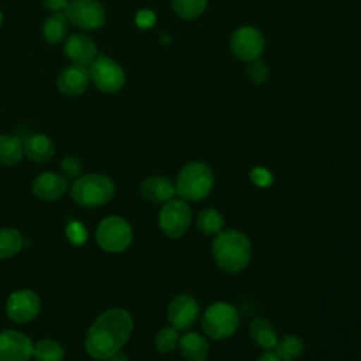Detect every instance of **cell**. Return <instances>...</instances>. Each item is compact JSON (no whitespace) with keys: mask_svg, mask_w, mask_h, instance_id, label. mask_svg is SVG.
Masks as SVG:
<instances>
[{"mask_svg":"<svg viewBox=\"0 0 361 361\" xmlns=\"http://www.w3.org/2000/svg\"><path fill=\"white\" fill-rule=\"evenodd\" d=\"M133 331V319L124 309H109L103 312L89 327L85 348L97 358L106 360L120 353Z\"/></svg>","mask_w":361,"mask_h":361,"instance_id":"cell-1","label":"cell"},{"mask_svg":"<svg viewBox=\"0 0 361 361\" xmlns=\"http://www.w3.org/2000/svg\"><path fill=\"white\" fill-rule=\"evenodd\" d=\"M216 264L226 272L243 271L251 258V244L247 235L237 230L221 231L213 241Z\"/></svg>","mask_w":361,"mask_h":361,"instance_id":"cell-2","label":"cell"},{"mask_svg":"<svg viewBox=\"0 0 361 361\" xmlns=\"http://www.w3.org/2000/svg\"><path fill=\"white\" fill-rule=\"evenodd\" d=\"M212 168L203 161L188 162L179 172L175 188L182 200H203L213 188Z\"/></svg>","mask_w":361,"mask_h":361,"instance_id":"cell-3","label":"cell"},{"mask_svg":"<svg viewBox=\"0 0 361 361\" xmlns=\"http://www.w3.org/2000/svg\"><path fill=\"white\" fill-rule=\"evenodd\" d=\"M114 195V183L102 173H87L75 179L71 196L75 203L83 207H99L110 202Z\"/></svg>","mask_w":361,"mask_h":361,"instance_id":"cell-4","label":"cell"},{"mask_svg":"<svg viewBox=\"0 0 361 361\" xmlns=\"http://www.w3.org/2000/svg\"><path fill=\"white\" fill-rule=\"evenodd\" d=\"M238 322L240 317L235 307L228 303L219 302L209 306L204 312L202 319V329L209 337L214 340H223L235 333Z\"/></svg>","mask_w":361,"mask_h":361,"instance_id":"cell-5","label":"cell"},{"mask_svg":"<svg viewBox=\"0 0 361 361\" xmlns=\"http://www.w3.org/2000/svg\"><path fill=\"white\" fill-rule=\"evenodd\" d=\"M90 82L103 93H116L126 83L124 69L111 58L99 54L89 66Z\"/></svg>","mask_w":361,"mask_h":361,"instance_id":"cell-6","label":"cell"},{"mask_svg":"<svg viewBox=\"0 0 361 361\" xmlns=\"http://www.w3.org/2000/svg\"><path fill=\"white\" fill-rule=\"evenodd\" d=\"M133 238L130 224L118 216H109L103 219L96 230L97 244L109 252L124 251Z\"/></svg>","mask_w":361,"mask_h":361,"instance_id":"cell-7","label":"cell"},{"mask_svg":"<svg viewBox=\"0 0 361 361\" xmlns=\"http://www.w3.org/2000/svg\"><path fill=\"white\" fill-rule=\"evenodd\" d=\"M63 13L82 31L97 30L106 23L104 7L97 0H71Z\"/></svg>","mask_w":361,"mask_h":361,"instance_id":"cell-8","label":"cell"},{"mask_svg":"<svg viewBox=\"0 0 361 361\" xmlns=\"http://www.w3.org/2000/svg\"><path fill=\"white\" fill-rule=\"evenodd\" d=\"M192 220V212L186 200L171 199L159 212L158 223L162 233L168 237L176 238L185 234Z\"/></svg>","mask_w":361,"mask_h":361,"instance_id":"cell-9","label":"cell"},{"mask_svg":"<svg viewBox=\"0 0 361 361\" xmlns=\"http://www.w3.org/2000/svg\"><path fill=\"white\" fill-rule=\"evenodd\" d=\"M230 49L238 61L251 62L258 59L265 49L264 35L254 27H240L230 38Z\"/></svg>","mask_w":361,"mask_h":361,"instance_id":"cell-10","label":"cell"},{"mask_svg":"<svg viewBox=\"0 0 361 361\" xmlns=\"http://www.w3.org/2000/svg\"><path fill=\"white\" fill-rule=\"evenodd\" d=\"M41 309V302L37 293L30 289L13 292L6 303L7 314L17 323H27L37 317Z\"/></svg>","mask_w":361,"mask_h":361,"instance_id":"cell-11","label":"cell"},{"mask_svg":"<svg viewBox=\"0 0 361 361\" xmlns=\"http://www.w3.org/2000/svg\"><path fill=\"white\" fill-rule=\"evenodd\" d=\"M199 317V305L189 293H180L168 306V320L176 330L190 329Z\"/></svg>","mask_w":361,"mask_h":361,"instance_id":"cell-12","label":"cell"},{"mask_svg":"<svg viewBox=\"0 0 361 361\" xmlns=\"http://www.w3.org/2000/svg\"><path fill=\"white\" fill-rule=\"evenodd\" d=\"M63 54L72 62V65L85 68H89L99 55L96 42L89 35L82 32H75L66 37L63 42Z\"/></svg>","mask_w":361,"mask_h":361,"instance_id":"cell-13","label":"cell"},{"mask_svg":"<svg viewBox=\"0 0 361 361\" xmlns=\"http://www.w3.org/2000/svg\"><path fill=\"white\" fill-rule=\"evenodd\" d=\"M31 340L14 330L0 331V361H28L32 357Z\"/></svg>","mask_w":361,"mask_h":361,"instance_id":"cell-14","label":"cell"},{"mask_svg":"<svg viewBox=\"0 0 361 361\" xmlns=\"http://www.w3.org/2000/svg\"><path fill=\"white\" fill-rule=\"evenodd\" d=\"M90 82L89 71L85 66L69 65L62 69L56 79L58 90L69 97L80 96Z\"/></svg>","mask_w":361,"mask_h":361,"instance_id":"cell-15","label":"cell"},{"mask_svg":"<svg viewBox=\"0 0 361 361\" xmlns=\"http://www.w3.org/2000/svg\"><path fill=\"white\" fill-rule=\"evenodd\" d=\"M68 190V180L63 175L55 172H44L32 182L34 195L45 202H54L63 196Z\"/></svg>","mask_w":361,"mask_h":361,"instance_id":"cell-16","label":"cell"},{"mask_svg":"<svg viewBox=\"0 0 361 361\" xmlns=\"http://www.w3.org/2000/svg\"><path fill=\"white\" fill-rule=\"evenodd\" d=\"M140 190H141V195L148 202H152V203H166L176 193L175 183L165 176L147 178L145 180H142Z\"/></svg>","mask_w":361,"mask_h":361,"instance_id":"cell-17","label":"cell"},{"mask_svg":"<svg viewBox=\"0 0 361 361\" xmlns=\"http://www.w3.org/2000/svg\"><path fill=\"white\" fill-rule=\"evenodd\" d=\"M178 347L182 357L188 361H204L209 354L207 340L195 331H188L180 336Z\"/></svg>","mask_w":361,"mask_h":361,"instance_id":"cell-18","label":"cell"},{"mask_svg":"<svg viewBox=\"0 0 361 361\" xmlns=\"http://www.w3.org/2000/svg\"><path fill=\"white\" fill-rule=\"evenodd\" d=\"M55 154L54 142L49 137L44 134H34L30 135L24 142V155L28 157V159L41 164L52 158Z\"/></svg>","mask_w":361,"mask_h":361,"instance_id":"cell-19","label":"cell"},{"mask_svg":"<svg viewBox=\"0 0 361 361\" xmlns=\"http://www.w3.org/2000/svg\"><path fill=\"white\" fill-rule=\"evenodd\" d=\"M41 34L44 41L51 45L65 41L68 37V18L65 13H52L48 16L42 23Z\"/></svg>","mask_w":361,"mask_h":361,"instance_id":"cell-20","label":"cell"},{"mask_svg":"<svg viewBox=\"0 0 361 361\" xmlns=\"http://www.w3.org/2000/svg\"><path fill=\"white\" fill-rule=\"evenodd\" d=\"M250 336L252 341L262 350H272L278 343V334L274 326L265 319H255L250 324Z\"/></svg>","mask_w":361,"mask_h":361,"instance_id":"cell-21","label":"cell"},{"mask_svg":"<svg viewBox=\"0 0 361 361\" xmlns=\"http://www.w3.org/2000/svg\"><path fill=\"white\" fill-rule=\"evenodd\" d=\"M24 157V144L23 141L11 134L0 135V164L3 165H16Z\"/></svg>","mask_w":361,"mask_h":361,"instance_id":"cell-22","label":"cell"},{"mask_svg":"<svg viewBox=\"0 0 361 361\" xmlns=\"http://www.w3.org/2000/svg\"><path fill=\"white\" fill-rule=\"evenodd\" d=\"M305 351V343L300 337L295 334H289L278 340L275 345V354L281 361H293L302 357Z\"/></svg>","mask_w":361,"mask_h":361,"instance_id":"cell-23","label":"cell"},{"mask_svg":"<svg viewBox=\"0 0 361 361\" xmlns=\"http://www.w3.org/2000/svg\"><path fill=\"white\" fill-rule=\"evenodd\" d=\"M196 226L204 235H217L223 230L224 220L216 209H204L199 213Z\"/></svg>","mask_w":361,"mask_h":361,"instance_id":"cell-24","label":"cell"},{"mask_svg":"<svg viewBox=\"0 0 361 361\" xmlns=\"http://www.w3.org/2000/svg\"><path fill=\"white\" fill-rule=\"evenodd\" d=\"M32 357L35 361H62L63 348L58 341L44 338L34 345Z\"/></svg>","mask_w":361,"mask_h":361,"instance_id":"cell-25","label":"cell"},{"mask_svg":"<svg viewBox=\"0 0 361 361\" xmlns=\"http://www.w3.org/2000/svg\"><path fill=\"white\" fill-rule=\"evenodd\" d=\"M23 248V237L16 228L0 230V258H10Z\"/></svg>","mask_w":361,"mask_h":361,"instance_id":"cell-26","label":"cell"},{"mask_svg":"<svg viewBox=\"0 0 361 361\" xmlns=\"http://www.w3.org/2000/svg\"><path fill=\"white\" fill-rule=\"evenodd\" d=\"M171 3L175 14L185 20L199 17L207 6V0H171Z\"/></svg>","mask_w":361,"mask_h":361,"instance_id":"cell-27","label":"cell"},{"mask_svg":"<svg viewBox=\"0 0 361 361\" xmlns=\"http://www.w3.org/2000/svg\"><path fill=\"white\" fill-rule=\"evenodd\" d=\"M179 333L175 327H164L155 337V345L161 353H171L178 347Z\"/></svg>","mask_w":361,"mask_h":361,"instance_id":"cell-28","label":"cell"},{"mask_svg":"<svg viewBox=\"0 0 361 361\" xmlns=\"http://www.w3.org/2000/svg\"><path fill=\"white\" fill-rule=\"evenodd\" d=\"M247 75L250 78V80L255 85H262L268 80L269 78V69L268 66L258 58L254 59L251 62H248L247 65Z\"/></svg>","mask_w":361,"mask_h":361,"instance_id":"cell-29","label":"cell"},{"mask_svg":"<svg viewBox=\"0 0 361 361\" xmlns=\"http://www.w3.org/2000/svg\"><path fill=\"white\" fill-rule=\"evenodd\" d=\"M66 237L73 245H82L87 240V231L80 221H71L66 227Z\"/></svg>","mask_w":361,"mask_h":361,"instance_id":"cell-30","label":"cell"},{"mask_svg":"<svg viewBox=\"0 0 361 361\" xmlns=\"http://www.w3.org/2000/svg\"><path fill=\"white\" fill-rule=\"evenodd\" d=\"M61 171L63 173V178L66 180L69 179H78L82 172V164L75 157H66L61 162Z\"/></svg>","mask_w":361,"mask_h":361,"instance_id":"cell-31","label":"cell"},{"mask_svg":"<svg viewBox=\"0 0 361 361\" xmlns=\"http://www.w3.org/2000/svg\"><path fill=\"white\" fill-rule=\"evenodd\" d=\"M250 178L252 180L254 185H257L258 188H268L272 183V175L268 169L262 168V166H257L251 171Z\"/></svg>","mask_w":361,"mask_h":361,"instance_id":"cell-32","label":"cell"},{"mask_svg":"<svg viewBox=\"0 0 361 361\" xmlns=\"http://www.w3.org/2000/svg\"><path fill=\"white\" fill-rule=\"evenodd\" d=\"M155 21H157V17L154 14L152 10H148V8H144V10H140L137 14H135V24L137 27L142 28V30H147V28H151L155 25Z\"/></svg>","mask_w":361,"mask_h":361,"instance_id":"cell-33","label":"cell"},{"mask_svg":"<svg viewBox=\"0 0 361 361\" xmlns=\"http://www.w3.org/2000/svg\"><path fill=\"white\" fill-rule=\"evenodd\" d=\"M71 0H41L42 6L52 13H63Z\"/></svg>","mask_w":361,"mask_h":361,"instance_id":"cell-34","label":"cell"},{"mask_svg":"<svg viewBox=\"0 0 361 361\" xmlns=\"http://www.w3.org/2000/svg\"><path fill=\"white\" fill-rule=\"evenodd\" d=\"M257 361H281V360H279V357H278L275 353L267 351V353L261 354V355L257 358Z\"/></svg>","mask_w":361,"mask_h":361,"instance_id":"cell-35","label":"cell"},{"mask_svg":"<svg viewBox=\"0 0 361 361\" xmlns=\"http://www.w3.org/2000/svg\"><path fill=\"white\" fill-rule=\"evenodd\" d=\"M109 361H128L127 360V357H126V354H123V353H117V354H114L113 357H110V358H107Z\"/></svg>","mask_w":361,"mask_h":361,"instance_id":"cell-36","label":"cell"},{"mask_svg":"<svg viewBox=\"0 0 361 361\" xmlns=\"http://www.w3.org/2000/svg\"><path fill=\"white\" fill-rule=\"evenodd\" d=\"M161 39H162V41H164V42H165V44H168V42H169V37H168V35H166V34H164V35H162V37H161Z\"/></svg>","mask_w":361,"mask_h":361,"instance_id":"cell-37","label":"cell"},{"mask_svg":"<svg viewBox=\"0 0 361 361\" xmlns=\"http://www.w3.org/2000/svg\"><path fill=\"white\" fill-rule=\"evenodd\" d=\"M1 24H3V14H1V11H0V27H1Z\"/></svg>","mask_w":361,"mask_h":361,"instance_id":"cell-38","label":"cell"},{"mask_svg":"<svg viewBox=\"0 0 361 361\" xmlns=\"http://www.w3.org/2000/svg\"><path fill=\"white\" fill-rule=\"evenodd\" d=\"M100 361H109V360H107V358H106V360H100Z\"/></svg>","mask_w":361,"mask_h":361,"instance_id":"cell-39","label":"cell"}]
</instances>
